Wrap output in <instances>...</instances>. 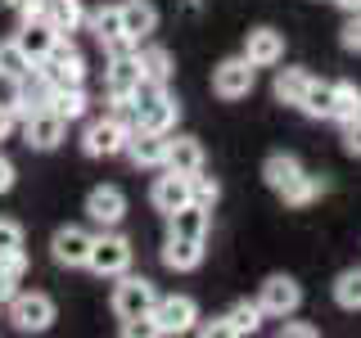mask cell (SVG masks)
I'll list each match as a JSON object with an SVG mask.
<instances>
[{"instance_id": "cell-5", "label": "cell", "mask_w": 361, "mask_h": 338, "mask_svg": "<svg viewBox=\"0 0 361 338\" xmlns=\"http://www.w3.org/2000/svg\"><path fill=\"white\" fill-rule=\"evenodd\" d=\"M195 320H199V307L190 298H158L149 311L154 334H185V330H195Z\"/></svg>"}, {"instance_id": "cell-35", "label": "cell", "mask_w": 361, "mask_h": 338, "mask_svg": "<svg viewBox=\"0 0 361 338\" xmlns=\"http://www.w3.org/2000/svg\"><path fill=\"white\" fill-rule=\"evenodd\" d=\"M217 199H221V185H217L212 176H203V172L190 176V203H203V208H212Z\"/></svg>"}, {"instance_id": "cell-43", "label": "cell", "mask_w": 361, "mask_h": 338, "mask_svg": "<svg viewBox=\"0 0 361 338\" xmlns=\"http://www.w3.org/2000/svg\"><path fill=\"white\" fill-rule=\"evenodd\" d=\"M334 5H338V9H348V14H357V9H361V0H334Z\"/></svg>"}, {"instance_id": "cell-11", "label": "cell", "mask_w": 361, "mask_h": 338, "mask_svg": "<svg viewBox=\"0 0 361 338\" xmlns=\"http://www.w3.org/2000/svg\"><path fill=\"white\" fill-rule=\"evenodd\" d=\"M298 302H302L298 280L271 275L267 284H262V298H257V307H262V315H289V311H298Z\"/></svg>"}, {"instance_id": "cell-36", "label": "cell", "mask_w": 361, "mask_h": 338, "mask_svg": "<svg viewBox=\"0 0 361 338\" xmlns=\"http://www.w3.org/2000/svg\"><path fill=\"white\" fill-rule=\"evenodd\" d=\"M18 248H23V225L18 221H0V257L18 253Z\"/></svg>"}, {"instance_id": "cell-24", "label": "cell", "mask_w": 361, "mask_h": 338, "mask_svg": "<svg viewBox=\"0 0 361 338\" xmlns=\"http://www.w3.org/2000/svg\"><path fill=\"white\" fill-rule=\"evenodd\" d=\"M41 18L50 23L59 37H68V32L82 27V0H45V5H41Z\"/></svg>"}, {"instance_id": "cell-13", "label": "cell", "mask_w": 361, "mask_h": 338, "mask_svg": "<svg viewBox=\"0 0 361 338\" xmlns=\"http://www.w3.org/2000/svg\"><path fill=\"white\" fill-rule=\"evenodd\" d=\"M244 59L253 68H271L285 59V37H280L276 27H253L244 37Z\"/></svg>"}, {"instance_id": "cell-39", "label": "cell", "mask_w": 361, "mask_h": 338, "mask_svg": "<svg viewBox=\"0 0 361 338\" xmlns=\"http://www.w3.org/2000/svg\"><path fill=\"white\" fill-rule=\"evenodd\" d=\"M9 185H14V163H9V158L0 154V194H5Z\"/></svg>"}, {"instance_id": "cell-38", "label": "cell", "mask_w": 361, "mask_h": 338, "mask_svg": "<svg viewBox=\"0 0 361 338\" xmlns=\"http://www.w3.org/2000/svg\"><path fill=\"white\" fill-rule=\"evenodd\" d=\"M343 50H357L361 54V9L348 18V27H343Z\"/></svg>"}, {"instance_id": "cell-40", "label": "cell", "mask_w": 361, "mask_h": 338, "mask_svg": "<svg viewBox=\"0 0 361 338\" xmlns=\"http://www.w3.org/2000/svg\"><path fill=\"white\" fill-rule=\"evenodd\" d=\"M285 338H316V325H285Z\"/></svg>"}, {"instance_id": "cell-27", "label": "cell", "mask_w": 361, "mask_h": 338, "mask_svg": "<svg viewBox=\"0 0 361 338\" xmlns=\"http://www.w3.org/2000/svg\"><path fill=\"white\" fill-rule=\"evenodd\" d=\"M45 108H54L63 122H77L86 113V95H82V86H54L50 90V99H45Z\"/></svg>"}, {"instance_id": "cell-1", "label": "cell", "mask_w": 361, "mask_h": 338, "mask_svg": "<svg viewBox=\"0 0 361 338\" xmlns=\"http://www.w3.org/2000/svg\"><path fill=\"white\" fill-rule=\"evenodd\" d=\"M131 104H135V122H140V127H149V131H172L176 127L180 104L167 95V86L145 82V77H140V86L131 90Z\"/></svg>"}, {"instance_id": "cell-4", "label": "cell", "mask_w": 361, "mask_h": 338, "mask_svg": "<svg viewBox=\"0 0 361 338\" xmlns=\"http://www.w3.org/2000/svg\"><path fill=\"white\" fill-rule=\"evenodd\" d=\"M86 266L95 270V275H127V266H131V244L122 239V234L104 230L99 239H90V257H86Z\"/></svg>"}, {"instance_id": "cell-6", "label": "cell", "mask_w": 361, "mask_h": 338, "mask_svg": "<svg viewBox=\"0 0 361 338\" xmlns=\"http://www.w3.org/2000/svg\"><path fill=\"white\" fill-rule=\"evenodd\" d=\"M9 302H14L9 311H14V325L23 334H41V330L54 325V302L45 298V293H14Z\"/></svg>"}, {"instance_id": "cell-15", "label": "cell", "mask_w": 361, "mask_h": 338, "mask_svg": "<svg viewBox=\"0 0 361 338\" xmlns=\"http://www.w3.org/2000/svg\"><path fill=\"white\" fill-rule=\"evenodd\" d=\"M90 239H95V234L82 230V225H63V230L50 239L54 262H59V266H86V257H90Z\"/></svg>"}, {"instance_id": "cell-17", "label": "cell", "mask_w": 361, "mask_h": 338, "mask_svg": "<svg viewBox=\"0 0 361 338\" xmlns=\"http://www.w3.org/2000/svg\"><path fill=\"white\" fill-rule=\"evenodd\" d=\"M163 167L167 172H180V176H195L203 172V144L195 135H167V154H163Z\"/></svg>"}, {"instance_id": "cell-9", "label": "cell", "mask_w": 361, "mask_h": 338, "mask_svg": "<svg viewBox=\"0 0 361 338\" xmlns=\"http://www.w3.org/2000/svg\"><path fill=\"white\" fill-rule=\"evenodd\" d=\"M63 127H68V122L59 118V113H54V108H32L27 113V118H23V135H27V144H32V149H54V144H59L63 140Z\"/></svg>"}, {"instance_id": "cell-14", "label": "cell", "mask_w": 361, "mask_h": 338, "mask_svg": "<svg viewBox=\"0 0 361 338\" xmlns=\"http://www.w3.org/2000/svg\"><path fill=\"white\" fill-rule=\"evenodd\" d=\"M140 86V63H135V50L127 54H113L109 59V73H104V90L109 99H131V90Z\"/></svg>"}, {"instance_id": "cell-30", "label": "cell", "mask_w": 361, "mask_h": 338, "mask_svg": "<svg viewBox=\"0 0 361 338\" xmlns=\"http://www.w3.org/2000/svg\"><path fill=\"white\" fill-rule=\"evenodd\" d=\"M330 118H334V122H353V118H361V90H357L353 82H334Z\"/></svg>"}, {"instance_id": "cell-42", "label": "cell", "mask_w": 361, "mask_h": 338, "mask_svg": "<svg viewBox=\"0 0 361 338\" xmlns=\"http://www.w3.org/2000/svg\"><path fill=\"white\" fill-rule=\"evenodd\" d=\"M9 131H14V118H9V113H5V108H0V140H5V135H9Z\"/></svg>"}, {"instance_id": "cell-2", "label": "cell", "mask_w": 361, "mask_h": 338, "mask_svg": "<svg viewBox=\"0 0 361 338\" xmlns=\"http://www.w3.org/2000/svg\"><path fill=\"white\" fill-rule=\"evenodd\" d=\"M37 68H41V77L50 86H82L86 82V59H82V50H77L68 37L54 41V50L45 54Z\"/></svg>"}, {"instance_id": "cell-20", "label": "cell", "mask_w": 361, "mask_h": 338, "mask_svg": "<svg viewBox=\"0 0 361 338\" xmlns=\"http://www.w3.org/2000/svg\"><path fill=\"white\" fill-rule=\"evenodd\" d=\"M208 225H212V208H203V203H185V208L167 212V230L185 234V239H208Z\"/></svg>"}, {"instance_id": "cell-22", "label": "cell", "mask_w": 361, "mask_h": 338, "mask_svg": "<svg viewBox=\"0 0 361 338\" xmlns=\"http://www.w3.org/2000/svg\"><path fill=\"white\" fill-rule=\"evenodd\" d=\"M199 262H203V239H185V234H167L163 266H172V270H195Z\"/></svg>"}, {"instance_id": "cell-8", "label": "cell", "mask_w": 361, "mask_h": 338, "mask_svg": "<svg viewBox=\"0 0 361 338\" xmlns=\"http://www.w3.org/2000/svg\"><path fill=\"white\" fill-rule=\"evenodd\" d=\"M122 154H127L135 167H163V154H167V131L131 127V131H127V144H122Z\"/></svg>"}, {"instance_id": "cell-19", "label": "cell", "mask_w": 361, "mask_h": 338, "mask_svg": "<svg viewBox=\"0 0 361 338\" xmlns=\"http://www.w3.org/2000/svg\"><path fill=\"white\" fill-rule=\"evenodd\" d=\"M118 14H122V37L135 41V45H140V41L158 27V9L149 5V0H122Z\"/></svg>"}, {"instance_id": "cell-33", "label": "cell", "mask_w": 361, "mask_h": 338, "mask_svg": "<svg viewBox=\"0 0 361 338\" xmlns=\"http://www.w3.org/2000/svg\"><path fill=\"white\" fill-rule=\"evenodd\" d=\"M334 302L343 311H361V270H343L334 280Z\"/></svg>"}, {"instance_id": "cell-26", "label": "cell", "mask_w": 361, "mask_h": 338, "mask_svg": "<svg viewBox=\"0 0 361 338\" xmlns=\"http://www.w3.org/2000/svg\"><path fill=\"white\" fill-rule=\"evenodd\" d=\"M321 194H325V176H307V172H298L285 189H280V199H285L289 208H307V203L321 199Z\"/></svg>"}, {"instance_id": "cell-31", "label": "cell", "mask_w": 361, "mask_h": 338, "mask_svg": "<svg viewBox=\"0 0 361 338\" xmlns=\"http://www.w3.org/2000/svg\"><path fill=\"white\" fill-rule=\"evenodd\" d=\"M0 108H5L14 122L32 113V104L23 99V82H18V77H9V73H0Z\"/></svg>"}, {"instance_id": "cell-41", "label": "cell", "mask_w": 361, "mask_h": 338, "mask_svg": "<svg viewBox=\"0 0 361 338\" xmlns=\"http://www.w3.org/2000/svg\"><path fill=\"white\" fill-rule=\"evenodd\" d=\"M9 298H14V280L0 270V302H9Z\"/></svg>"}, {"instance_id": "cell-10", "label": "cell", "mask_w": 361, "mask_h": 338, "mask_svg": "<svg viewBox=\"0 0 361 338\" xmlns=\"http://www.w3.org/2000/svg\"><path fill=\"white\" fill-rule=\"evenodd\" d=\"M122 144H127V127H122V122H113V118L90 122L86 135H82V149L90 158H113V154H122Z\"/></svg>"}, {"instance_id": "cell-16", "label": "cell", "mask_w": 361, "mask_h": 338, "mask_svg": "<svg viewBox=\"0 0 361 338\" xmlns=\"http://www.w3.org/2000/svg\"><path fill=\"white\" fill-rule=\"evenodd\" d=\"M90 32H95V41L104 45L109 54H127V50H135V41L122 37V14H118V5H104L99 14H90Z\"/></svg>"}, {"instance_id": "cell-21", "label": "cell", "mask_w": 361, "mask_h": 338, "mask_svg": "<svg viewBox=\"0 0 361 338\" xmlns=\"http://www.w3.org/2000/svg\"><path fill=\"white\" fill-rule=\"evenodd\" d=\"M149 199H154V208L163 212V217H167V212H176V208H185V203H190V176H180V172L158 176Z\"/></svg>"}, {"instance_id": "cell-18", "label": "cell", "mask_w": 361, "mask_h": 338, "mask_svg": "<svg viewBox=\"0 0 361 338\" xmlns=\"http://www.w3.org/2000/svg\"><path fill=\"white\" fill-rule=\"evenodd\" d=\"M18 45H23V54H27L32 63H41L45 54L54 50V41H59V32L50 27V23H45L41 14L37 18H23V27H18V37H14Z\"/></svg>"}, {"instance_id": "cell-32", "label": "cell", "mask_w": 361, "mask_h": 338, "mask_svg": "<svg viewBox=\"0 0 361 338\" xmlns=\"http://www.w3.org/2000/svg\"><path fill=\"white\" fill-rule=\"evenodd\" d=\"M330 99H334V86L330 82H316L312 77V86H307V95H302V113L307 118H330Z\"/></svg>"}, {"instance_id": "cell-23", "label": "cell", "mask_w": 361, "mask_h": 338, "mask_svg": "<svg viewBox=\"0 0 361 338\" xmlns=\"http://www.w3.org/2000/svg\"><path fill=\"white\" fill-rule=\"evenodd\" d=\"M135 63H140L145 82L167 86V77H172V54H167L163 45H135Z\"/></svg>"}, {"instance_id": "cell-25", "label": "cell", "mask_w": 361, "mask_h": 338, "mask_svg": "<svg viewBox=\"0 0 361 338\" xmlns=\"http://www.w3.org/2000/svg\"><path fill=\"white\" fill-rule=\"evenodd\" d=\"M307 86H312L307 68H280V73H276V99H280V104H302Z\"/></svg>"}, {"instance_id": "cell-37", "label": "cell", "mask_w": 361, "mask_h": 338, "mask_svg": "<svg viewBox=\"0 0 361 338\" xmlns=\"http://www.w3.org/2000/svg\"><path fill=\"white\" fill-rule=\"evenodd\" d=\"M343 149L353 154V158H361V118L343 122Z\"/></svg>"}, {"instance_id": "cell-28", "label": "cell", "mask_w": 361, "mask_h": 338, "mask_svg": "<svg viewBox=\"0 0 361 338\" xmlns=\"http://www.w3.org/2000/svg\"><path fill=\"white\" fill-rule=\"evenodd\" d=\"M298 172H302V163H298L293 154H271L267 163H262V180H267L271 189H276V194H280V189H285Z\"/></svg>"}, {"instance_id": "cell-12", "label": "cell", "mask_w": 361, "mask_h": 338, "mask_svg": "<svg viewBox=\"0 0 361 338\" xmlns=\"http://www.w3.org/2000/svg\"><path fill=\"white\" fill-rule=\"evenodd\" d=\"M122 212H127V199H122L118 185H95L86 194V217L95 225H104V230H113L122 221Z\"/></svg>"}, {"instance_id": "cell-29", "label": "cell", "mask_w": 361, "mask_h": 338, "mask_svg": "<svg viewBox=\"0 0 361 338\" xmlns=\"http://www.w3.org/2000/svg\"><path fill=\"white\" fill-rule=\"evenodd\" d=\"M257 325H262V307H257V302H235V307L221 315L226 334H257Z\"/></svg>"}, {"instance_id": "cell-7", "label": "cell", "mask_w": 361, "mask_h": 338, "mask_svg": "<svg viewBox=\"0 0 361 338\" xmlns=\"http://www.w3.org/2000/svg\"><path fill=\"white\" fill-rule=\"evenodd\" d=\"M253 73H257V68L248 63L244 54H240V59H226V63L212 68V90H217L221 99H244L248 90H253Z\"/></svg>"}, {"instance_id": "cell-3", "label": "cell", "mask_w": 361, "mask_h": 338, "mask_svg": "<svg viewBox=\"0 0 361 338\" xmlns=\"http://www.w3.org/2000/svg\"><path fill=\"white\" fill-rule=\"evenodd\" d=\"M154 302H158V293H154L149 280H140V275H127L113 289V311H118V320H149Z\"/></svg>"}, {"instance_id": "cell-44", "label": "cell", "mask_w": 361, "mask_h": 338, "mask_svg": "<svg viewBox=\"0 0 361 338\" xmlns=\"http://www.w3.org/2000/svg\"><path fill=\"white\" fill-rule=\"evenodd\" d=\"M0 5H18V0H0Z\"/></svg>"}, {"instance_id": "cell-34", "label": "cell", "mask_w": 361, "mask_h": 338, "mask_svg": "<svg viewBox=\"0 0 361 338\" xmlns=\"http://www.w3.org/2000/svg\"><path fill=\"white\" fill-rule=\"evenodd\" d=\"M32 68H37V63L23 54V45H18V41H0V73H9V77H27Z\"/></svg>"}]
</instances>
